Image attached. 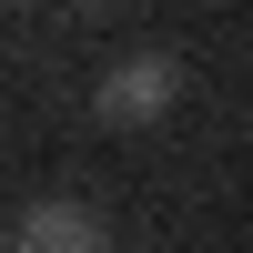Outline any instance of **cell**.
<instances>
[{
    "instance_id": "1",
    "label": "cell",
    "mask_w": 253,
    "mask_h": 253,
    "mask_svg": "<svg viewBox=\"0 0 253 253\" xmlns=\"http://www.w3.org/2000/svg\"><path fill=\"white\" fill-rule=\"evenodd\" d=\"M172 91H182V71L162 51H132V61H112L101 71V122H122V132H142V122H162L172 112Z\"/></svg>"
},
{
    "instance_id": "2",
    "label": "cell",
    "mask_w": 253,
    "mask_h": 253,
    "mask_svg": "<svg viewBox=\"0 0 253 253\" xmlns=\"http://www.w3.org/2000/svg\"><path fill=\"white\" fill-rule=\"evenodd\" d=\"M20 253H112V233H101L81 203H31V223H20Z\"/></svg>"
},
{
    "instance_id": "3",
    "label": "cell",
    "mask_w": 253,
    "mask_h": 253,
    "mask_svg": "<svg viewBox=\"0 0 253 253\" xmlns=\"http://www.w3.org/2000/svg\"><path fill=\"white\" fill-rule=\"evenodd\" d=\"M71 10H101V0H71Z\"/></svg>"
}]
</instances>
